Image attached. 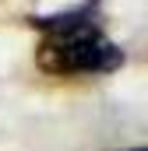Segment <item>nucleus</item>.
Listing matches in <instances>:
<instances>
[{
	"instance_id": "f03ea898",
	"label": "nucleus",
	"mask_w": 148,
	"mask_h": 151,
	"mask_svg": "<svg viewBox=\"0 0 148 151\" xmlns=\"http://www.w3.org/2000/svg\"><path fill=\"white\" fill-rule=\"evenodd\" d=\"M131 151H145V148H131Z\"/></svg>"
},
{
	"instance_id": "f257e3e1",
	"label": "nucleus",
	"mask_w": 148,
	"mask_h": 151,
	"mask_svg": "<svg viewBox=\"0 0 148 151\" xmlns=\"http://www.w3.org/2000/svg\"><path fill=\"white\" fill-rule=\"evenodd\" d=\"M28 25L42 32L36 60L46 74H57V77L113 74L127 60L120 42H113L99 25V0H81L60 14L28 18Z\"/></svg>"
}]
</instances>
